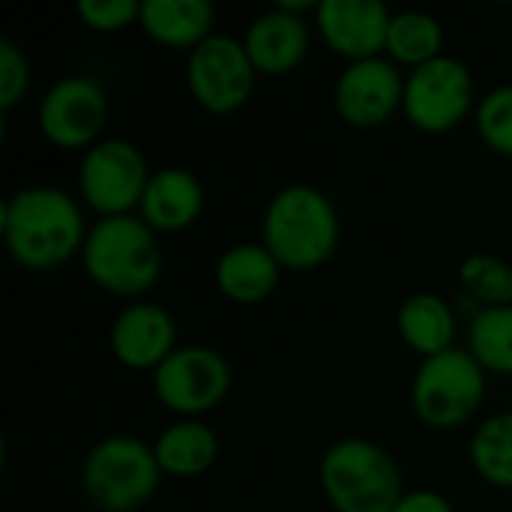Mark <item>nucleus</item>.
<instances>
[{
	"mask_svg": "<svg viewBox=\"0 0 512 512\" xmlns=\"http://www.w3.org/2000/svg\"><path fill=\"white\" fill-rule=\"evenodd\" d=\"M81 201L63 186H24L3 198L0 234L9 258L30 273H48L81 255L87 240Z\"/></svg>",
	"mask_w": 512,
	"mask_h": 512,
	"instance_id": "nucleus-1",
	"label": "nucleus"
},
{
	"mask_svg": "<svg viewBox=\"0 0 512 512\" xmlns=\"http://www.w3.org/2000/svg\"><path fill=\"white\" fill-rule=\"evenodd\" d=\"M459 285L474 309L512 306V261L495 252H471L459 264Z\"/></svg>",
	"mask_w": 512,
	"mask_h": 512,
	"instance_id": "nucleus-23",
	"label": "nucleus"
},
{
	"mask_svg": "<svg viewBox=\"0 0 512 512\" xmlns=\"http://www.w3.org/2000/svg\"><path fill=\"white\" fill-rule=\"evenodd\" d=\"M111 357L129 372H156L180 345L174 315L153 300L126 303L108 330Z\"/></svg>",
	"mask_w": 512,
	"mask_h": 512,
	"instance_id": "nucleus-14",
	"label": "nucleus"
},
{
	"mask_svg": "<svg viewBox=\"0 0 512 512\" xmlns=\"http://www.w3.org/2000/svg\"><path fill=\"white\" fill-rule=\"evenodd\" d=\"M474 126L480 141L492 153L512 159V81L498 84L480 96L474 111Z\"/></svg>",
	"mask_w": 512,
	"mask_h": 512,
	"instance_id": "nucleus-25",
	"label": "nucleus"
},
{
	"mask_svg": "<svg viewBox=\"0 0 512 512\" xmlns=\"http://www.w3.org/2000/svg\"><path fill=\"white\" fill-rule=\"evenodd\" d=\"M30 60L24 54V48L3 36L0 39V114H9L15 105L24 102L27 90H30Z\"/></svg>",
	"mask_w": 512,
	"mask_h": 512,
	"instance_id": "nucleus-26",
	"label": "nucleus"
},
{
	"mask_svg": "<svg viewBox=\"0 0 512 512\" xmlns=\"http://www.w3.org/2000/svg\"><path fill=\"white\" fill-rule=\"evenodd\" d=\"M468 351L486 372L512 378V306L480 309L471 315Z\"/></svg>",
	"mask_w": 512,
	"mask_h": 512,
	"instance_id": "nucleus-24",
	"label": "nucleus"
},
{
	"mask_svg": "<svg viewBox=\"0 0 512 512\" xmlns=\"http://www.w3.org/2000/svg\"><path fill=\"white\" fill-rule=\"evenodd\" d=\"M342 240V222L333 198L312 183L276 189L261 216V243L282 270L312 273L324 267Z\"/></svg>",
	"mask_w": 512,
	"mask_h": 512,
	"instance_id": "nucleus-2",
	"label": "nucleus"
},
{
	"mask_svg": "<svg viewBox=\"0 0 512 512\" xmlns=\"http://www.w3.org/2000/svg\"><path fill=\"white\" fill-rule=\"evenodd\" d=\"M489 372L468 348H450L438 357L420 360L411 381V408L429 429H459L477 417L486 402Z\"/></svg>",
	"mask_w": 512,
	"mask_h": 512,
	"instance_id": "nucleus-6",
	"label": "nucleus"
},
{
	"mask_svg": "<svg viewBox=\"0 0 512 512\" xmlns=\"http://www.w3.org/2000/svg\"><path fill=\"white\" fill-rule=\"evenodd\" d=\"M204 183L183 165H165L150 174L138 216L156 234H177L192 228L204 213Z\"/></svg>",
	"mask_w": 512,
	"mask_h": 512,
	"instance_id": "nucleus-16",
	"label": "nucleus"
},
{
	"mask_svg": "<svg viewBox=\"0 0 512 512\" xmlns=\"http://www.w3.org/2000/svg\"><path fill=\"white\" fill-rule=\"evenodd\" d=\"M456 330H459L456 309L441 294L414 291L396 309V333L402 345L411 348L420 360L456 348Z\"/></svg>",
	"mask_w": 512,
	"mask_h": 512,
	"instance_id": "nucleus-18",
	"label": "nucleus"
},
{
	"mask_svg": "<svg viewBox=\"0 0 512 512\" xmlns=\"http://www.w3.org/2000/svg\"><path fill=\"white\" fill-rule=\"evenodd\" d=\"M156 402L177 420H204L231 393L234 369L210 345H180L153 375Z\"/></svg>",
	"mask_w": 512,
	"mask_h": 512,
	"instance_id": "nucleus-9",
	"label": "nucleus"
},
{
	"mask_svg": "<svg viewBox=\"0 0 512 512\" xmlns=\"http://www.w3.org/2000/svg\"><path fill=\"white\" fill-rule=\"evenodd\" d=\"M321 42L345 63L381 57L393 9L381 0H321L312 12Z\"/></svg>",
	"mask_w": 512,
	"mask_h": 512,
	"instance_id": "nucleus-15",
	"label": "nucleus"
},
{
	"mask_svg": "<svg viewBox=\"0 0 512 512\" xmlns=\"http://www.w3.org/2000/svg\"><path fill=\"white\" fill-rule=\"evenodd\" d=\"M384 54L408 72L438 60L444 54V24L426 9L393 12Z\"/></svg>",
	"mask_w": 512,
	"mask_h": 512,
	"instance_id": "nucleus-21",
	"label": "nucleus"
},
{
	"mask_svg": "<svg viewBox=\"0 0 512 512\" xmlns=\"http://www.w3.org/2000/svg\"><path fill=\"white\" fill-rule=\"evenodd\" d=\"M108 120V93L93 75L57 78L36 105V129L57 150H90L102 141Z\"/></svg>",
	"mask_w": 512,
	"mask_h": 512,
	"instance_id": "nucleus-11",
	"label": "nucleus"
},
{
	"mask_svg": "<svg viewBox=\"0 0 512 512\" xmlns=\"http://www.w3.org/2000/svg\"><path fill=\"white\" fill-rule=\"evenodd\" d=\"M477 84L468 63L453 54L417 66L405 75L402 114L426 135H447L477 111Z\"/></svg>",
	"mask_w": 512,
	"mask_h": 512,
	"instance_id": "nucleus-8",
	"label": "nucleus"
},
{
	"mask_svg": "<svg viewBox=\"0 0 512 512\" xmlns=\"http://www.w3.org/2000/svg\"><path fill=\"white\" fill-rule=\"evenodd\" d=\"M282 279V264L264 243H234L213 267V282L219 294L237 306H255L273 297Z\"/></svg>",
	"mask_w": 512,
	"mask_h": 512,
	"instance_id": "nucleus-17",
	"label": "nucleus"
},
{
	"mask_svg": "<svg viewBox=\"0 0 512 512\" xmlns=\"http://www.w3.org/2000/svg\"><path fill=\"white\" fill-rule=\"evenodd\" d=\"M393 512H456L453 501L435 489H408Z\"/></svg>",
	"mask_w": 512,
	"mask_h": 512,
	"instance_id": "nucleus-28",
	"label": "nucleus"
},
{
	"mask_svg": "<svg viewBox=\"0 0 512 512\" xmlns=\"http://www.w3.org/2000/svg\"><path fill=\"white\" fill-rule=\"evenodd\" d=\"M321 492L333 512H393L408 492L390 450L369 438H339L318 465Z\"/></svg>",
	"mask_w": 512,
	"mask_h": 512,
	"instance_id": "nucleus-4",
	"label": "nucleus"
},
{
	"mask_svg": "<svg viewBox=\"0 0 512 512\" xmlns=\"http://www.w3.org/2000/svg\"><path fill=\"white\" fill-rule=\"evenodd\" d=\"M75 12L87 30L111 36L141 21V0H78Z\"/></svg>",
	"mask_w": 512,
	"mask_h": 512,
	"instance_id": "nucleus-27",
	"label": "nucleus"
},
{
	"mask_svg": "<svg viewBox=\"0 0 512 512\" xmlns=\"http://www.w3.org/2000/svg\"><path fill=\"white\" fill-rule=\"evenodd\" d=\"M315 6L318 3L306 0H279L249 21L243 45L258 75L282 78L303 66L312 48V27L306 15L315 12Z\"/></svg>",
	"mask_w": 512,
	"mask_h": 512,
	"instance_id": "nucleus-13",
	"label": "nucleus"
},
{
	"mask_svg": "<svg viewBox=\"0 0 512 512\" xmlns=\"http://www.w3.org/2000/svg\"><path fill=\"white\" fill-rule=\"evenodd\" d=\"M150 174L153 168L135 141L102 138L81 153L75 183L84 207H90L99 219H108L138 213Z\"/></svg>",
	"mask_w": 512,
	"mask_h": 512,
	"instance_id": "nucleus-7",
	"label": "nucleus"
},
{
	"mask_svg": "<svg viewBox=\"0 0 512 512\" xmlns=\"http://www.w3.org/2000/svg\"><path fill=\"white\" fill-rule=\"evenodd\" d=\"M258 84V69L231 33H213L186 54V90L198 108L225 117L240 111Z\"/></svg>",
	"mask_w": 512,
	"mask_h": 512,
	"instance_id": "nucleus-10",
	"label": "nucleus"
},
{
	"mask_svg": "<svg viewBox=\"0 0 512 512\" xmlns=\"http://www.w3.org/2000/svg\"><path fill=\"white\" fill-rule=\"evenodd\" d=\"M474 474L495 489L512 492V411L486 417L468 441Z\"/></svg>",
	"mask_w": 512,
	"mask_h": 512,
	"instance_id": "nucleus-22",
	"label": "nucleus"
},
{
	"mask_svg": "<svg viewBox=\"0 0 512 512\" xmlns=\"http://www.w3.org/2000/svg\"><path fill=\"white\" fill-rule=\"evenodd\" d=\"M162 477L153 444L123 432L99 438L81 462V492L99 512H138L153 501Z\"/></svg>",
	"mask_w": 512,
	"mask_h": 512,
	"instance_id": "nucleus-5",
	"label": "nucleus"
},
{
	"mask_svg": "<svg viewBox=\"0 0 512 512\" xmlns=\"http://www.w3.org/2000/svg\"><path fill=\"white\" fill-rule=\"evenodd\" d=\"M78 258L99 291L129 303L144 300L165 267L159 237L138 213L96 219Z\"/></svg>",
	"mask_w": 512,
	"mask_h": 512,
	"instance_id": "nucleus-3",
	"label": "nucleus"
},
{
	"mask_svg": "<svg viewBox=\"0 0 512 512\" xmlns=\"http://www.w3.org/2000/svg\"><path fill=\"white\" fill-rule=\"evenodd\" d=\"M405 72L387 57L345 63L333 84V108L351 129H378L402 111Z\"/></svg>",
	"mask_w": 512,
	"mask_h": 512,
	"instance_id": "nucleus-12",
	"label": "nucleus"
},
{
	"mask_svg": "<svg viewBox=\"0 0 512 512\" xmlns=\"http://www.w3.org/2000/svg\"><path fill=\"white\" fill-rule=\"evenodd\" d=\"M165 477L192 480L207 474L219 459V435L204 420H174L153 441Z\"/></svg>",
	"mask_w": 512,
	"mask_h": 512,
	"instance_id": "nucleus-20",
	"label": "nucleus"
},
{
	"mask_svg": "<svg viewBox=\"0 0 512 512\" xmlns=\"http://www.w3.org/2000/svg\"><path fill=\"white\" fill-rule=\"evenodd\" d=\"M216 9L207 0H144L138 27L165 48H183L186 54L213 36Z\"/></svg>",
	"mask_w": 512,
	"mask_h": 512,
	"instance_id": "nucleus-19",
	"label": "nucleus"
}]
</instances>
